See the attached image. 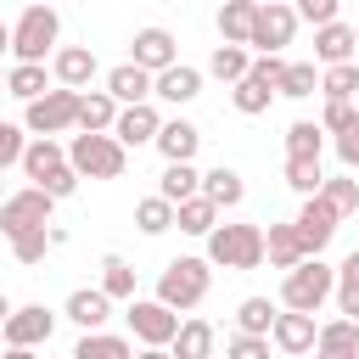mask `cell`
Returning <instances> with one entry per match:
<instances>
[{
    "label": "cell",
    "instance_id": "obj_1",
    "mask_svg": "<svg viewBox=\"0 0 359 359\" xmlns=\"http://www.w3.org/2000/svg\"><path fill=\"white\" fill-rule=\"evenodd\" d=\"M337 292V269L320 264V258H303L286 280H280V303L286 314H320V303Z\"/></svg>",
    "mask_w": 359,
    "mask_h": 359
},
{
    "label": "cell",
    "instance_id": "obj_2",
    "mask_svg": "<svg viewBox=\"0 0 359 359\" xmlns=\"http://www.w3.org/2000/svg\"><path fill=\"white\" fill-rule=\"evenodd\" d=\"M213 286V269L208 258H174L163 275H157V303L163 309H196Z\"/></svg>",
    "mask_w": 359,
    "mask_h": 359
},
{
    "label": "cell",
    "instance_id": "obj_3",
    "mask_svg": "<svg viewBox=\"0 0 359 359\" xmlns=\"http://www.w3.org/2000/svg\"><path fill=\"white\" fill-rule=\"evenodd\" d=\"M208 264H219V269H258L264 264V230L258 224H219L208 236Z\"/></svg>",
    "mask_w": 359,
    "mask_h": 359
},
{
    "label": "cell",
    "instance_id": "obj_4",
    "mask_svg": "<svg viewBox=\"0 0 359 359\" xmlns=\"http://www.w3.org/2000/svg\"><path fill=\"white\" fill-rule=\"evenodd\" d=\"M56 34H62V17H56L50 6H28V11L17 17V28H11V50H17V62L45 67V50L56 45Z\"/></svg>",
    "mask_w": 359,
    "mask_h": 359
},
{
    "label": "cell",
    "instance_id": "obj_5",
    "mask_svg": "<svg viewBox=\"0 0 359 359\" xmlns=\"http://www.w3.org/2000/svg\"><path fill=\"white\" fill-rule=\"evenodd\" d=\"M67 163H73L79 180H118L123 174V146L112 135H73Z\"/></svg>",
    "mask_w": 359,
    "mask_h": 359
},
{
    "label": "cell",
    "instance_id": "obj_6",
    "mask_svg": "<svg viewBox=\"0 0 359 359\" xmlns=\"http://www.w3.org/2000/svg\"><path fill=\"white\" fill-rule=\"evenodd\" d=\"M50 208H56V202H50L45 191H34V185H28V191H11V196L0 202V230H6V241L28 236V230H45V224H50Z\"/></svg>",
    "mask_w": 359,
    "mask_h": 359
},
{
    "label": "cell",
    "instance_id": "obj_7",
    "mask_svg": "<svg viewBox=\"0 0 359 359\" xmlns=\"http://www.w3.org/2000/svg\"><path fill=\"white\" fill-rule=\"evenodd\" d=\"M22 123H28L39 140H50V135L73 129V123H79V90H50V95H39V101L22 112Z\"/></svg>",
    "mask_w": 359,
    "mask_h": 359
},
{
    "label": "cell",
    "instance_id": "obj_8",
    "mask_svg": "<svg viewBox=\"0 0 359 359\" xmlns=\"http://www.w3.org/2000/svg\"><path fill=\"white\" fill-rule=\"evenodd\" d=\"M180 325H185V320H180L174 309H163L157 297H135V303H129V331H135L146 348H168V342L180 337Z\"/></svg>",
    "mask_w": 359,
    "mask_h": 359
},
{
    "label": "cell",
    "instance_id": "obj_9",
    "mask_svg": "<svg viewBox=\"0 0 359 359\" xmlns=\"http://www.w3.org/2000/svg\"><path fill=\"white\" fill-rule=\"evenodd\" d=\"M292 34H297V6H280V0L258 6V22H252V50L258 56H280V45H292Z\"/></svg>",
    "mask_w": 359,
    "mask_h": 359
},
{
    "label": "cell",
    "instance_id": "obj_10",
    "mask_svg": "<svg viewBox=\"0 0 359 359\" xmlns=\"http://www.w3.org/2000/svg\"><path fill=\"white\" fill-rule=\"evenodd\" d=\"M292 224H297V236H303V252H309V258H320V252H325V241L337 236V208H331L325 196H309V202L297 208V219H292Z\"/></svg>",
    "mask_w": 359,
    "mask_h": 359
},
{
    "label": "cell",
    "instance_id": "obj_11",
    "mask_svg": "<svg viewBox=\"0 0 359 359\" xmlns=\"http://www.w3.org/2000/svg\"><path fill=\"white\" fill-rule=\"evenodd\" d=\"M129 62H135V67H146L151 79H157V73H168V67H174V34H168V28H140V34H135V45H129Z\"/></svg>",
    "mask_w": 359,
    "mask_h": 359
},
{
    "label": "cell",
    "instance_id": "obj_12",
    "mask_svg": "<svg viewBox=\"0 0 359 359\" xmlns=\"http://www.w3.org/2000/svg\"><path fill=\"white\" fill-rule=\"evenodd\" d=\"M50 73H56V90H79V95H84V84L95 79V50L62 45V50L50 56Z\"/></svg>",
    "mask_w": 359,
    "mask_h": 359
},
{
    "label": "cell",
    "instance_id": "obj_13",
    "mask_svg": "<svg viewBox=\"0 0 359 359\" xmlns=\"http://www.w3.org/2000/svg\"><path fill=\"white\" fill-rule=\"evenodd\" d=\"M151 84H157V79H151L146 67H135V62H118V67L107 73V95L123 101V107H146V101H151Z\"/></svg>",
    "mask_w": 359,
    "mask_h": 359
},
{
    "label": "cell",
    "instance_id": "obj_14",
    "mask_svg": "<svg viewBox=\"0 0 359 359\" xmlns=\"http://www.w3.org/2000/svg\"><path fill=\"white\" fill-rule=\"evenodd\" d=\"M50 331H56V314H45L39 303H34V309H17V314L6 320V342H11V348H34V342H50Z\"/></svg>",
    "mask_w": 359,
    "mask_h": 359
},
{
    "label": "cell",
    "instance_id": "obj_15",
    "mask_svg": "<svg viewBox=\"0 0 359 359\" xmlns=\"http://www.w3.org/2000/svg\"><path fill=\"white\" fill-rule=\"evenodd\" d=\"M269 342H275L280 353H314L320 325H314V314H280L275 331H269Z\"/></svg>",
    "mask_w": 359,
    "mask_h": 359
},
{
    "label": "cell",
    "instance_id": "obj_16",
    "mask_svg": "<svg viewBox=\"0 0 359 359\" xmlns=\"http://www.w3.org/2000/svg\"><path fill=\"white\" fill-rule=\"evenodd\" d=\"M157 129H163V118H157V107L146 101V107H123V112H118L112 140H118V146H140V140H157Z\"/></svg>",
    "mask_w": 359,
    "mask_h": 359
},
{
    "label": "cell",
    "instance_id": "obj_17",
    "mask_svg": "<svg viewBox=\"0 0 359 359\" xmlns=\"http://www.w3.org/2000/svg\"><path fill=\"white\" fill-rule=\"evenodd\" d=\"M353 56H359V45H353V28H348V22H331V28L314 34V62H325V67H348Z\"/></svg>",
    "mask_w": 359,
    "mask_h": 359
},
{
    "label": "cell",
    "instance_id": "obj_18",
    "mask_svg": "<svg viewBox=\"0 0 359 359\" xmlns=\"http://www.w3.org/2000/svg\"><path fill=\"white\" fill-rule=\"evenodd\" d=\"M196 140H202V129L185 123V118H168V123L157 129V151H163V163H191V157H196Z\"/></svg>",
    "mask_w": 359,
    "mask_h": 359
},
{
    "label": "cell",
    "instance_id": "obj_19",
    "mask_svg": "<svg viewBox=\"0 0 359 359\" xmlns=\"http://www.w3.org/2000/svg\"><path fill=\"white\" fill-rule=\"evenodd\" d=\"M264 258L275 264V269H297L309 252H303V236H297V224H269V236H264Z\"/></svg>",
    "mask_w": 359,
    "mask_h": 359
},
{
    "label": "cell",
    "instance_id": "obj_20",
    "mask_svg": "<svg viewBox=\"0 0 359 359\" xmlns=\"http://www.w3.org/2000/svg\"><path fill=\"white\" fill-rule=\"evenodd\" d=\"M112 123H118V101L107 90H84L79 95V129L84 135H112Z\"/></svg>",
    "mask_w": 359,
    "mask_h": 359
},
{
    "label": "cell",
    "instance_id": "obj_21",
    "mask_svg": "<svg viewBox=\"0 0 359 359\" xmlns=\"http://www.w3.org/2000/svg\"><path fill=\"white\" fill-rule=\"evenodd\" d=\"M314 359H359V325H353V320H331V325H320Z\"/></svg>",
    "mask_w": 359,
    "mask_h": 359
},
{
    "label": "cell",
    "instance_id": "obj_22",
    "mask_svg": "<svg viewBox=\"0 0 359 359\" xmlns=\"http://www.w3.org/2000/svg\"><path fill=\"white\" fill-rule=\"evenodd\" d=\"M151 95H163V101H174V107H185L191 95H202V73H196V67H185V62H174L168 73H157V84H151Z\"/></svg>",
    "mask_w": 359,
    "mask_h": 359
},
{
    "label": "cell",
    "instance_id": "obj_23",
    "mask_svg": "<svg viewBox=\"0 0 359 359\" xmlns=\"http://www.w3.org/2000/svg\"><path fill=\"white\" fill-rule=\"evenodd\" d=\"M107 314H112V297H107L101 286H95V292L84 286V292H73V297H67V320H73V325H84V331H101V325H107Z\"/></svg>",
    "mask_w": 359,
    "mask_h": 359
},
{
    "label": "cell",
    "instance_id": "obj_24",
    "mask_svg": "<svg viewBox=\"0 0 359 359\" xmlns=\"http://www.w3.org/2000/svg\"><path fill=\"white\" fill-rule=\"evenodd\" d=\"M252 22H258V0H230V6L219 11L224 45H252Z\"/></svg>",
    "mask_w": 359,
    "mask_h": 359
},
{
    "label": "cell",
    "instance_id": "obj_25",
    "mask_svg": "<svg viewBox=\"0 0 359 359\" xmlns=\"http://www.w3.org/2000/svg\"><path fill=\"white\" fill-rule=\"evenodd\" d=\"M22 168H28V180H34V185H45L56 168H67V151H62L56 140H28V151H22Z\"/></svg>",
    "mask_w": 359,
    "mask_h": 359
},
{
    "label": "cell",
    "instance_id": "obj_26",
    "mask_svg": "<svg viewBox=\"0 0 359 359\" xmlns=\"http://www.w3.org/2000/svg\"><path fill=\"white\" fill-rule=\"evenodd\" d=\"M157 196L180 208V202H191V196H202V174H196L191 163H168V168H163V185H157Z\"/></svg>",
    "mask_w": 359,
    "mask_h": 359
},
{
    "label": "cell",
    "instance_id": "obj_27",
    "mask_svg": "<svg viewBox=\"0 0 359 359\" xmlns=\"http://www.w3.org/2000/svg\"><path fill=\"white\" fill-rule=\"evenodd\" d=\"M202 196H208L219 213H224V208H236V202H241V174H236V168H224V163H219V168H208V174H202Z\"/></svg>",
    "mask_w": 359,
    "mask_h": 359
},
{
    "label": "cell",
    "instance_id": "obj_28",
    "mask_svg": "<svg viewBox=\"0 0 359 359\" xmlns=\"http://www.w3.org/2000/svg\"><path fill=\"white\" fill-rule=\"evenodd\" d=\"M174 224H180L185 236H213V230H219V208H213L208 196H191V202L174 208Z\"/></svg>",
    "mask_w": 359,
    "mask_h": 359
},
{
    "label": "cell",
    "instance_id": "obj_29",
    "mask_svg": "<svg viewBox=\"0 0 359 359\" xmlns=\"http://www.w3.org/2000/svg\"><path fill=\"white\" fill-rule=\"evenodd\" d=\"M275 320H280V314H275L269 297H241V309H236V331H241V337H269Z\"/></svg>",
    "mask_w": 359,
    "mask_h": 359
},
{
    "label": "cell",
    "instance_id": "obj_30",
    "mask_svg": "<svg viewBox=\"0 0 359 359\" xmlns=\"http://www.w3.org/2000/svg\"><path fill=\"white\" fill-rule=\"evenodd\" d=\"M73 359H135V348H129V337L84 331V337H79V348H73Z\"/></svg>",
    "mask_w": 359,
    "mask_h": 359
},
{
    "label": "cell",
    "instance_id": "obj_31",
    "mask_svg": "<svg viewBox=\"0 0 359 359\" xmlns=\"http://www.w3.org/2000/svg\"><path fill=\"white\" fill-rule=\"evenodd\" d=\"M320 151H325V129L320 123H292L286 129V157H297V163H320Z\"/></svg>",
    "mask_w": 359,
    "mask_h": 359
},
{
    "label": "cell",
    "instance_id": "obj_32",
    "mask_svg": "<svg viewBox=\"0 0 359 359\" xmlns=\"http://www.w3.org/2000/svg\"><path fill=\"white\" fill-rule=\"evenodd\" d=\"M174 359H213V325L208 320H185L174 337Z\"/></svg>",
    "mask_w": 359,
    "mask_h": 359
},
{
    "label": "cell",
    "instance_id": "obj_33",
    "mask_svg": "<svg viewBox=\"0 0 359 359\" xmlns=\"http://www.w3.org/2000/svg\"><path fill=\"white\" fill-rule=\"evenodd\" d=\"M337 309H342V320L359 325V252H348L337 264Z\"/></svg>",
    "mask_w": 359,
    "mask_h": 359
},
{
    "label": "cell",
    "instance_id": "obj_34",
    "mask_svg": "<svg viewBox=\"0 0 359 359\" xmlns=\"http://www.w3.org/2000/svg\"><path fill=\"white\" fill-rule=\"evenodd\" d=\"M6 90H11L22 107H34L39 95H50V84H45V67H28V62H17V67L6 73Z\"/></svg>",
    "mask_w": 359,
    "mask_h": 359
},
{
    "label": "cell",
    "instance_id": "obj_35",
    "mask_svg": "<svg viewBox=\"0 0 359 359\" xmlns=\"http://www.w3.org/2000/svg\"><path fill=\"white\" fill-rule=\"evenodd\" d=\"M208 73H213V79H230V84H241V79L252 73V56H247V45H219V50H213V62H208Z\"/></svg>",
    "mask_w": 359,
    "mask_h": 359
},
{
    "label": "cell",
    "instance_id": "obj_36",
    "mask_svg": "<svg viewBox=\"0 0 359 359\" xmlns=\"http://www.w3.org/2000/svg\"><path fill=\"white\" fill-rule=\"evenodd\" d=\"M135 224H140L146 236L174 230V202H163V196H140V202H135Z\"/></svg>",
    "mask_w": 359,
    "mask_h": 359
},
{
    "label": "cell",
    "instance_id": "obj_37",
    "mask_svg": "<svg viewBox=\"0 0 359 359\" xmlns=\"http://www.w3.org/2000/svg\"><path fill=\"white\" fill-rule=\"evenodd\" d=\"M101 292H107V297H129V303H135V269H129L118 252H107V258H101Z\"/></svg>",
    "mask_w": 359,
    "mask_h": 359
},
{
    "label": "cell",
    "instance_id": "obj_38",
    "mask_svg": "<svg viewBox=\"0 0 359 359\" xmlns=\"http://www.w3.org/2000/svg\"><path fill=\"white\" fill-rule=\"evenodd\" d=\"M320 95H325V101H353V95H359V62L325 67V73H320Z\"/></svg>",
    "mask_w": 359,
    "mask_h": 359
},
{
    "label": "cell",
    "instance_id": "obj_39",
    "mask_svg": "<svg viewBox=\"0 0 359 359\" xmlns=\"http://www.w3.org/2000/svg\"><path fill=\"white\" fill-rule=\"evenodd\" d=\"M320 196L337 208V219H348V213H359V180H348V174H337V180H325L320 185Z\"/></svg>",
    "mask_w": 359,
    "mask_h": 359
},
{
    "label": "cell",
    "instance_id": "obj_40",
    "mask_svg": "<svg viewBox=\"0 0 359 359\" xmlns=\"http://www.w3.org/2000/svg\"><path fill=\"white\" fill-rule=\"evenodd\" d=\"M320 90V73H314V62H286V79H280V95H292V101H303V95H314Z\"/></svg>",
    "mask_w": 359,
    "mask_h": 359
},
{
    "label": "cell",
    "instance_id": "obj_41",
    "mask_svg": "<svg viewBox=\"0 0 359 359\" xmlns=\"http://www.w3.org/2000/svg\"><path fill=\"white\" fill-rule=\"evenodd\" d=\"M286 185L309 202V196H320V185H325V174H320V163H297V157H286Z\"/></svg>",
    "mask_w": 359,
    "mask_h": 359
},
{
    "label": "cell",
    "instance_id": "obj_42",
    "mask_svg": "<svg viewBox=\"0 0 359 359\" xmlns=\"http://www.w3.org/2000/svg\"><path fill=\"white\" fill-rule=\"evenodd\" d=\"M269 95H275V90H269L264 79H252V73H247V79L236 84V95H230V101H236V112H247V118H252V112H264V107H269Z\"/></svg>",
    "mask_w": 359,
    "mask_h": 359
},
{
    "label": "cell",
    "instance_id": "obj_43",
    "mask_svg": "<svg viewBox=\"0 0 359 359\" xmlns=\"http://www.w3.org/2000/svg\"><path fill=\"white\" fill-rule=\"evenodd\" d=\"M353 123H359V107L353 101H325V112H320V129L325 135H348Z\"/></svg>",
    "mask_w": 359,
    "mask_h": 359
},
{
    "label": "cell",
    "instance_id": "obj_44",
    "mask_svg": "<svg viewBox=\"0 0 359 359\" xmlns=\"http://www.w3.org/2000/svg\"><path fill=\"white\" fill-rule=\"evenodd\" d=\"M45 247H50V230H28V236L11 241V258H17V264H39Z\"/></svg>",
    "mask_w": 359,
    "mask_h": 359
},
{
    "label": "cell",
    "instance_id": "obj_45",
    "mask_svg": "<svg viewBox=\"0 0 359 359\" xmlns=\"http://www.w3.org/2000/svg\"><path fill=\"white\" fill-rule=\"evenodd\" d=\"M224 359H269V337H230L224 342Z\"/></svg>",
    "mask_w": 359,
    "mask_h": 359
},
{
    "label": "cell",
    "instance_id": "obj_46",
    "mask_svg": "<svg viewBox=\"0 0 359 359\" xmlns=\"http://www.w3.org/2000/svg\"><path fill=\"white\" fill-rule=\"evenodd\" d=\"M297 17H303V22H314V34H320V28H331V22H337V0H303V6H297Z\"/></svg>",
    "mask_w": 359,
    "mask_h": 359
},
{
    "label": "cell",
    "instance_id": "obj_47",
    "mask_svg": "<svg viewBox=\"0 0 359 359\" xmlns=\"http://www.w3.org/2000/svg\"><path fill=\"white\" fill-rule=\"evenodd\" d=\"M22 151H28V146H22V129L0 118V168H6V163H22Z\"/></svg>",
    "mask_w": 359,
    "mask_h": 359
},
{
    "label": "cell",
    "instance_id": "obj_48",
    "mask_svg": "<svg viewBox=\"0 0 359 359\" xmlns=\"http://www.w3.org/2000/svg\"><path fill=\"white\" fill-rule=\"evenodd\" d=\"M337 151H342V163H348V168H359V123H353L348 135H337Z\"/></svg>",
    "mask_w": 359,
    "mask_h": 359
},
{
    "label": "cell",
    "instance_id": "obj_49",
    "mask_svg": "<svg viewBox=\"0 0 359 359\" xmlns=\"http://www.w3.org/2000/svg\"><path fill=\"white\" fill-rule=\"evenodd\" d=\"M11 314H17V309H11V303H6V292H0V331H6V320H11Z\"/></svg>",
    "mask_w": 359,
    "mask_h": 359
},
{
    "label": "cell",
    "instance_id": "obj_50",
    "mask_svg": "<svg viewBox=\"0 0 359 359\" xmlns=\"http://www.w3.org/2000/svg\"><path fill=\"white\" fill-rule=\"evenodd\" d=\"M6 359H34V348H6Z\"/></svg>",
    "mask_w": 359,
    "mask_h": 359
},
{
    "label": "cell",
    "instance_id": "obj_51",
    "mask_svg": "<svg viewBox=\"0 0 359 359\" xmlns=\"http://www.w3.org/2000/svg\"><path fill=\"white\" fill-rule=\"evenodd\" d=\"M135 359H174V353H163V348H146V353H135Z\"/></svg>",
    "mask_w": 359,
    "mask_h": 359
},
{
    "label": "cell",
    "instance_id": "obj_52",
    "mask_svg": "<svg viewBox=\"0 0 359 359\" xmlns=\"http://www.w3.org/2000/svg\"><path fill=\"white\" fill-rule=\"evenodd\" d=\"M6 45H11V28H6V22H0V50H6Z\"/></svg>",
    "mask_w": 359,
    "mask_h": 359
},
{
    "label": "cell",
    "instance_id": "obj_53",
    "mask_svg": "<svg viewBox=\"0 0 359 359\" xmlns=\"http://www.w3.org/2000/svg\"><path fill=\"white\" fill-rule=\"evenodd\" d=\"M353 45H359V28H353Z\"/></svg>",
    "mask_w": 359,
    "mask_h": 359
},
{
    "label": "cell",
    "instance_id": "obj_54",
    "mask_svg": "<svg viewBox=\"0 0 359 359\" xmlns=\"http://www.w3.org/2000/svg\"><path fill=\"white\" fill-rule=\"evenodd\" d=\"M0 84H6V73H0Z\"/></svg>",
    "mask_w": 359,
    "mask_h": 359
},
{
    "label": "cell",
    "instance_id": "obj_55",
    "mask_svg": "<svg viewBox=\"0 0 359 359\" xmlns=\"http://www.w3.org/2000/svg\"><path fill=\"white\" fill-rule=\"evenodd\" d=\"M0 202H6V196H0Z\"/></svg>",
    "mask_w": 359,
    "mask_h": 359
}]
</instances>
